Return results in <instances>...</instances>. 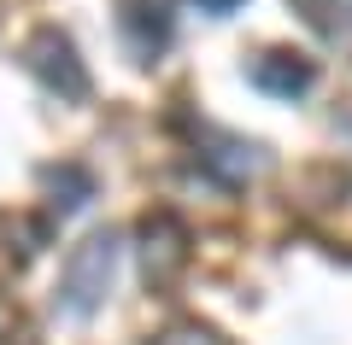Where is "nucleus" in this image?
Listing matches in <instances>:
<instances>
[{
    "label": "nucleus",
    "instance_id": "nucleus-10",
    "mask_svg": "<svg viewBox=\"0 0 352 345\" xmlns=\"http://www.w3.org/2000/svg\"><path fill=\"white\" fill-rule=\"evenodd\" d=\"M200 6H206V12H235L241 0H200Z\"/></svg>",
    "mask_w": 352,
    "mask_h": 345
},
{
    "label": "nucleus",
    "instance_id": "nucleus-5",
    "mask_svg": "<svg viewBox=\"0 0 352 345\" xmlns=\"http://www.w3.org/2000/svg\"><path fill=\"white\" fill-rule=\"evenodd\" d=\"M247 82L258 94H270V99H300V94H311L317 64L305 53H294V47H264V53L247 59Z\"/></svg>",
    "mask_w": 352,
    "mask_h": 345
},
{
    "label": "nucleus",
    "instance_id": "nucleus-8",
    "mask_svg": "<svg viewBox=\"0 0 352 345\" xmlns=\"http://www.w3.org/2000/svg\"><path fill=\"white\" fill-rule=\"evenodd\" d=\"M294 12H300L317 36H329V41H340L352 29V0H294Z\"/></svg>",
    "mask_w": 352,
    "mask_h": 345
},
{
    "label": "nucleus",
    "instance_id": "nucleus-3",
    "mask_svg": "<svg viewBox=\"0 0 352 345\" xmlns=\"http://www.w3.org/2000/svg\"><path fill=\"white\" fill-rule=\"evenodd\" d=\"M24 71L41 76V88L59 94V99H88V64L76 59V41L59 24H41L24 41Z\"/></svg>",
    "mask_w": 352,
    "mask_h": 345
},
{
    "label": "nucleus",
    "instance_id": "nucleus-2",
    "mask_svg": "<svg viewBox=\"0 0 352 345\" xmlns=\"http://www.w3.org/2000/svg\"><path fill=\"white\" fill-rule=\"evenodd\" d=\"M112 275H118V235H88L82 246H71L59 275V305L71 316H88L100 310L106 293H112Z\"/></svg>",
    "mask_w": 352,
    "mask_h": 345
},
{
    "label": "nucleus",
    "instance_id": "nucleus-4",
    "mask_svg": "<svg viewBox=\"0 0 352 345\" xmlns=\"http://www.w3.org/2000/svg\"><path fill=\"white\" fill-rule=\"evenodd\" d=\"M112 29L135 64H153L170 47L176 12H170V0H112Z\"/></svg>",
    "mask_w": 352,
    "mask_h": 345
},
{
    "label": "nucleus",
    "instance_id": "nucleus-6",
    "mask_svg": "<svg viewBox=\"0 0 352 345\" xmlns=\"http://www.w3.org/2000/svg\"><path fill=\"white\" fill-rule=\"evenodd\" d=\"M200 158H206V170H217L223 182H247V176L264 164V152L252 147V141H241V135H223V129H200Z\"/></svg>",
    "mask_w": 352,
    "mask_h": 345
},
{
    "label": "nucleus",
    "instance_id": "nucleus-9",
    "mask_svg": "<svg viewBox=\"0 0 352 345\" xmlns=\"http://www.w3.org/2000/svg\"><path fill=\"white\" fill-rule=\"evenodd\" d=\"M147 345H235V340H229L223 328H212V322H200V316H176V322H164Z\"/></svg>",
    "mask_w": 352,
    "mask_h": 345
},
{
    "label": "nucleus",
    "instance_id": "nucleus-7",
    "mask_svg": "<svg viewBox=\"0 0 352 345\" xmlns=\"http://www.w3.org/2000/svg\"><path fill=\"white\" fill-rule=\"evenodd\" d=\"M41 182H47V193H65L59 211H82L88 199H94V176H88L82 164H47Z\"/></svg>",
    "mask_w": 352,
    "mask_h": 345
},
{
    "label": "nucleus",
    "instance_id": "nucleus-1",
    "mask_svg": "<svg viewBox=\"0 0 352 345\" xmlns=\"http://www.w3.org/2000/svg\"><path fill=\"white\" fill-rule=\"evenodd\" d=\"M141 240V281L153 287V293H170L182 275H188L194 263V235H188V222L176 217V211H147L135 228Z\"/></svg>",
    "mask_w": 352,
    "mask_h": 345
}]
</instances>
